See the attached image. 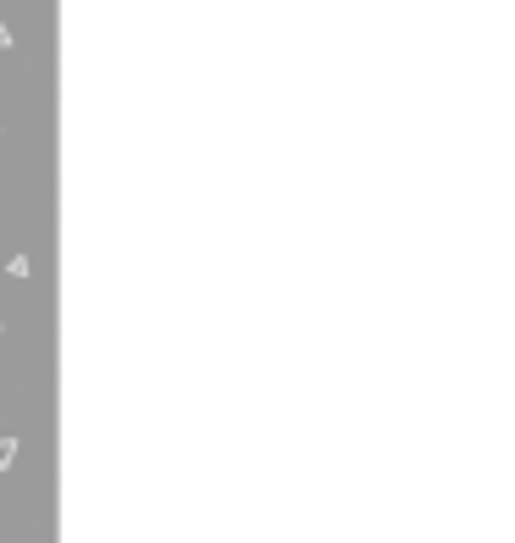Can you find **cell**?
Segmentation results:
<instances>
[{
  "instance_id": "1",
  "label": "cell",
  "mask_w": 515,
  "mask_h": 543,
  "mask_svg": "<svg viewBox=\"0 0 515 543\" xmlns=\"http://www.w3.org/2000/svg\"><path fill=\"white\" fill-rule=\"evenodd\" d=\"M12 460H17V438H0V471H12Z\"/></svg>"
},
{
  "instance_id": "2",
  "label": "cell",
  "mask_w": 515,
  "mask_h": 543,
  "mask_svg": "<svg viewBox=\"0 0 515 543\" xmlns=\"http://www.w3.org/2000/svg\"><path fill=\"white\" fill-rule=\"evenodd\" d=\"M0 50H12V28L0 23Z\"/></svg>"
}]
</instances>
